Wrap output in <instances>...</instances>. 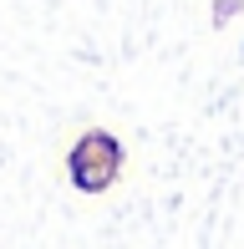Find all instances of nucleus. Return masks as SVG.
I'll return each mask as SVG.
<instances>
[{
	"instance_id": "f257e3e1",
	"label": "nucleus",
	"mask_w": 244,
	"mask_h": 249,
	"mask_svg": "<svg viewBox=\"0 0 244 249\" xmlns=\"http://www.w3.org/2000/svg\"><path fill=\"white\" fill-rule=\"evenodd\" d=\"M66 168H71V183L82 194H107L122 173V142L112 132H82V142L71 148Z\"/></svg>"
}]
</instances>
